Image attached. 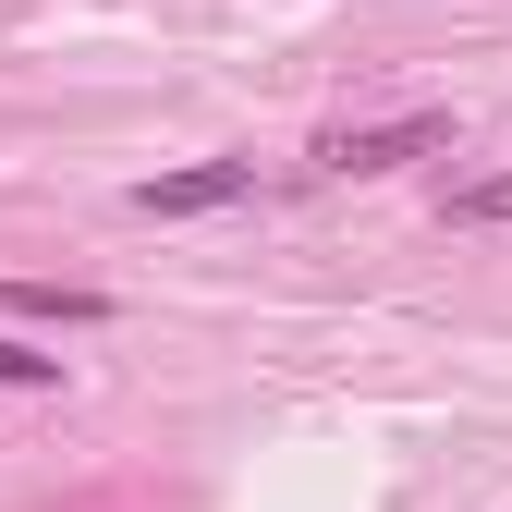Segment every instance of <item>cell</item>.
Here are the masks:
<instances>
[{
	"instance_id": "1",
	"label": "cell",
	"mask_w": 512,
	"mask_h": 512,
	"mask_svg": "<svg viewBox=\"0 0 512 512\" xmlns=\"http://www.w3.org/2000/svg\"><path fill=\"white\" fill-rule=\"evenodd\" d=\"M439 147H452V110H403V122H330V135H317V171L366 183V171H403V159H439Z\"/></svg>"
},
{
	"instance_id": "2",
	"label": "cell",
	"mask_w": 512,
	"mask_h": 512,
	"mask_svg": "<svg viewBox=\"0 0 512 512\" xmlns=\"http://www.w3.org/2000/svg\"><path fill=\"white\" fill-rule=\"evenodd\" d=\"M244 196H256V159H183V171L135 183V220H208V208H244Z\"/></svg>"
},
{
	"instance_id": "3",
	"label": "cell",
	"mask_w": 512,
	"mask_h": 512,
	"mask_svg": "<svg viewBox=\"0 0 512 512\" xmlns=\"http://www.w3.org/2000/svg\"><path fill=\"white\" fill-rule=\"evenodd\" d=\"M0 305L13 317H61V330H98L110 293H74V281H0Z\"/></svg>"
},
{
	"instance_id": "4",
	"label": "cell",
	"mask_w": 512,
	"mask_h": 512,
	"mask_svg": "<svg viewBox=\"0 0 512 512\" xmlns=\"http://www.w3.org/2000/svg\"><path fill=\"white\" fill-rule=\"evenodd\" d=\"M512 220V171H476V183H452V232H500Z\"/></svg>"
},
{
	"instance_id": "5",
	"label": "cell",
	"mask_w": 512,
	"mask_h": 512,
	"mask_svg": "<svg viewBox=\"0 0 512 512\" xmlns=\"http://www.w3.org/2000/svg\"><path fill=\"white\" fill-rule=\"evenodd\" d=\"M0 391H61V354H25V342H0Z\"/></svg>"
}]
</instances>
